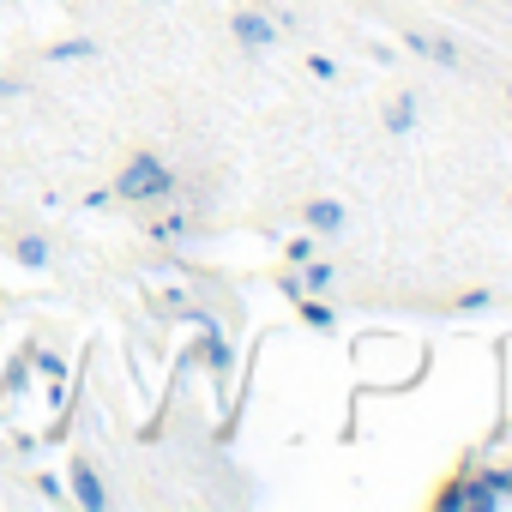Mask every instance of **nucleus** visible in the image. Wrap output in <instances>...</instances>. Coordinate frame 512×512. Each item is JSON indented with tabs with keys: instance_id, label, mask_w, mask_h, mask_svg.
<instances>
[{
	"instance_id": "nucleus-1",
	"label": "nucleus",
	"mask_w": 512,
	"mask_h": 512,
	"mask_svg": "<svg viewBox=\"0 0 512 512\" xmlns=\"http://www.w3.org/2000/svg\"><path fill=\"white\" fill-rule=\"evenodd\" d=\"M109 193H121V199H133V205L175 199V169H169L157 151H133V157L121 163V175H115V187H109Z\"/></svg>"
},
{
	"instance_id": "nucleus-2",
	"label": "nucleus",
	"mask_w": 512,
	"mask_h": 512,
	"mask_svg": "<svg viewBox=\"0 0 512 512\" xmlns=\"http://www.w3.org/2000/svg\"><path fill=\"white\" fill-rule=\"evenodd\" d=\"M229 31H235V43H241L247 55H266V49L278 43V25H272L266 13H253V7H241V13L229 19Z\"/></svg>"
},
{
	"instance_id": "nucleus-3",
	"label": "nucleus",
	"mask_w": 512,
	"mask_h": 512,
	"mask_svg": "<svg viewBox=\"0 0 512 512\" xmlns=\"http://www.w3.org/2000/svg\"><path fill=\"white\" fill-rule=\"evenodd\" d=\"M67 482H73V500H79L85 512H103V506H109V488H103V476H97V470H91L85 458H73Z\"/></svg>"
},
{
	"instance_id": "nucleus-4",
	"label": "nucleus",
	"mask_w": 512,
	"mask_h": 512,
	"mask_svg": "<svg viewBox=\"0 0 512 512\" xmlns=\"http://www.w3.org/2000/svg\"><path fill=\"white\" fill-rule=\"evenodd\" d=\"M302 217H308V229H314V235H338V229L350 223V211H344L338 199H308V211H302Z\"/></svg>"
},
{
	"instance_id": "nucleus-5",
	"label": "nucleus",
	"mask_w": 512,
	"mask_h": 512,
	"mask_svg": "<svg viewBox=\"0 0 512 512\" xmlns=\"http://www.w3.org/2000/svg\"><path fill=\"white\" fill-rule=\"evenodd\" d=\"M404 43H410L416 55H428V61H440V67H458V49H452L446 37H422V31H410Z\"/></svg>"
},
{
	"instance_id": "nucleus-6",
	"label": "nucleus",
	"mask_w": 512,
	"mask_h": 512,
	"mask_svg": "<svg viewBox=\"0 0 512 512\" xmlns=\"http://www.w3.org/2000/svg\"><path fill=\"white\" fill-rule=\"evenodd\" d=\"M410 127H416V91H404V97H392V103H386V133H398V139H404Z\"/></svg>"
},
{
	"instance_id": "nucleus-7",
	"label": "nucleus",
	"mask_w": 512,
	"mask_h": 512,
	"mask_svg": "<svg viewBox=\"0 0 512 512\" xmlns=\"http://www.w3.org/2000/svg\"><path fill=\"white\" fill-rule=\"evenodd\" d=\"M13 260H19L25 272H43V266H49V241H43V235H25V241H13Z\"/></svg>"
},
{
	"instance_id": "nucleus-8",
	"label": "nucleus",
	"mask_w": 512,
	"mask_h": 512,
	"mask_svg": "<svg viewBox=\"0 0 512 512\" xmlns=\"http://www.w3.org/2000/svg\"><path fill=\"white\" fill-rule=\"evenodd\" d=\"M91 55H97V43H91V37H67V43H55V49H49V61H91Z\"/></svg>"
},
{
	"instance_id": "nucleus-9",
	"label": "nucleus",
	"mask_w": 512,
	"mask_h": 512,
	"mask_svg": "<svg viewBox=\"0 0 512 512\" xmlns=\"http://www.w3.org/2000/svg\"><path fill=\"white\" fill-rule=\"evenodd\" d=\"M332 278H338L332 266H314V260H308V272H302V290H332Z\"/></svg>"
},
{
	"instance_id": "nucleus-10",
	"label": "nucleus",
	"mask_w": 512,
	"mask_h": 512,
	"mask_svg": "<svg viewBox=\"0 0 512 512\" xmlns=\"http://www.w3.org/2000/svg\"><path fill=\"white\" fill-rule=\"evenodd\" d=\"M302 320H308V326H320V332H326V326H332V308H320V302H308V296H302Z\"/></svg>"
},
{
	"instance_id": "nucleus-11",
	"label": "nucleus",
	"mask_w": 512,
	"mask_h": 512,
	"mask_svg": "<svg viewBox=\"0 0 512 512\" xmlns=\"http://www.w3.org/2000/svg\"><path fill=\"white\" fill-rule=\"evenodd\" d=\"M308 260H314V235H296L290 241V266H308Z\"/></svg>"
},
{
	"instance_id": "nucleus-12",
	"label": "nucleus",
	"mask_w": 512,
	"mask_h": 512,
	"mask_svg": "<svg viewBox=\"0 0 512 512\" xmlns=\"http://www.w3.org/2000/svg\"><path fill=\"white\" fill-rule=\"evenodd\" d=\"M308 73H314V79H338V61H332V55H308Z\"/></svg>"
},
{
	"instance_id": "nucleus-13",
	"label": "nucleus",
	"mask_w": 512,
	"mask_h": 512,
	"mask_svg": "<svg viewBox=\"0 0 512 512\" xmlns=\"http://www.w3.org/2000/svg\"><path fill=\"white\" fill-rule=\"evenodd\" d=\"M175 235H187V223H181V217H169V223H157V229H151V241H175Z\"/></svg>"
},
{
	"instance_id": "nucleus-14",
	"label": "nucleus",
	"mask_w": 512,
	"mask_h": 512,
	"mask_svg": "<svg viewBox=\"0 0 512 512\" xmlns=\"http://www.w3.org/2000/svg\"><path fill=\"white\" fill-rule=\"evenodd\" d=\"M37 368H43L49 380H61V374H67V362H61V356H37Z\"/></svg>"
},
{
	"instance_id": "nucleus-15",
	"label": "nucleus",
	"mask_w": 512,
	"mask_h": 512,
	"mask_svg": "<svg viewBox=\"0 0 512 512\" xmlns=\"http://www.w3.org/2000/svg\"><path fill=\"white\" fill-rule=\"evenodd\" d=\"M37 488H43V500H61L67 488H61V476H37Z\"/></svg>"
},
{
	"instance_id": "nucleus-16",
	"label": "nucleus",
	"mask_w": 512,
	"mask_h": 512,
	"mask_svg": "<svg viewBox=\"0 0 512 512\" xmlns=\"http://www.w3.org/2000/svg\"><path fill=\"white\" fill-rule=\"evenodd\" d=\"M506 103H512V91H506Z\"/></svg>"
},
{
	"instance_id": "nucleus-17",
	"label": "nucleus",
	"mask_w": 512,
	"mask_h": 512,
	"mask_svg": "<svg viewBox=\"0 0 512 512\" xmlns=\"http://www.w3.org/2000/svg\"><path fill=\"white\" fill-rule=\"evenodd\" d=\"M145 7H151V0H145Z\"/></svg>"
}]
</instances>
